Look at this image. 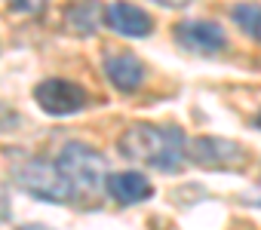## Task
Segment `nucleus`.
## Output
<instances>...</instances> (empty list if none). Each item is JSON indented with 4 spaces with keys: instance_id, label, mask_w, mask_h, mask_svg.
<instances>
[{
    "instance_id": "f257e3e1",
    "label": "nucleus",
    "mask_w": 261,
    "mask_h": 230,
    "mask_svg": "<svg viewBox=\"0 0 261 230\" xmlns=\"http://www.w3.org/2000/svg\"><path fill=\"white\" fill-rule=\"evenodd\" d=\"M120 154L133 163L154 166L160 172H178L185 163L188 138L178 126H154V123H136L129 126L120 141Z\"/></svg>"
},
{
    "instance_id": "f03ea898",
    "label": "nucleus",
    "mask_w": 261,
    "mask_h": 230,
    "mask_svg": "<svg viewBox=\"0 0 261 230\" xmlns=\"http://www.w3.org/2000/svg\"><path fill=\"white\" fill-rule=\"evenodd\" d=\"M56 169L68 181V187L74 190V196H92V193H98L105 187V178H108V160L95 148H89L83 141H68L59 151Z\"/></svg>"
},
{
    "instance_id": "7ed1b4c3",
    "label": "nucleus",
    "mask_w": 261,
    "mask_h": 230,
    "mask_svg": "<svg viewBox=\"0 0 261 230\" xmlns=\"http://www.w3.org/2000/svg\"><path fill=\"white\" fill-rule=\"evenodd\" d=\"M13 181L28 196L43 199V203H68V199H74V190L68 187V181L62 178L56 163H49L43 157H28L19 166H13Z\"/></svg>"
},
{
    "instance_id": "20e7f679",
    "label": "nucleus",
    "mask_w": 261,
    "mask_h": 230,
    "mask_svg": "<svg viewBox=\"0 0 261 230\" xmlns=\"http://www.w3.org/2000/svg\"><path fill=\"white\" fill-rule=\"evenodd\" d=\"M34 101H37L40 110L49 113V117H71V113L86 107V92H83V86H77L71 80L53 77V80L37 83Z\"/></svg>"
},
{
    "instance_id": "39448f33",
    "label": "nucleus",
    "mask_w": 261,
    "mask_h": 230,
    "mask_svg": "<svg viewBox=\"0 0 261 230\" xmlns=\"http://www.w3.org/2000/svg\"><path fill=\"white\" fill-rule=\"evenodd\" d=\"M175 40L181 49L197 55H218L227 49V34L218 22L209 19H185L175 25Z\"/></svg>"
},
{
    "instance_id": "423d86ee",
    "label": "nucleus",
    "mask_w": 261,
    "mask_h": 230,
    "mask_svg": "<svg viewBox=\"0 0 261 230\" xmlns=\"http://www.w3.org/2000/svg\"><path fill=\"white\" fill-rule=\"evenodd\" d=\"M185 157L194 160L200 169H240L246 151L230 138H194L185 148Z\"/></svg>"
},
{
    "instance_id": "0eeeda50",
    "label": "nucleus",
    "mask_w": 261,
    "mask_h": 230,
    "mask_svg": "<svg viewBox=\"0 0 261 230\" xmlns=\"http://www.w3.org/2000/svg\"><path fill=\"white\" fill-rule=\"evenodd\" d=\"M101 22L111 31L123 34V37H148L154 31V19L145 10H139L133 4H123V0H117V4H111L105 10V19Z\"/></svg>"
},
{
    "instance_id": "6e6552de",
    "label": "nucleus",
    "mask_w": 261,
    "mask_h": 230,
    "mask_svg": "<svg viewBox=\"0 0 261 230\" xmlns=\"http://www.w3.org/2000/svg\"><path fill=\"white\" fill-rule=\"evenodd\" d=\"M101 68L120 92H136L145 80V62L133 52H108Z\"/></svg>"
},
{
    "instance_id": "1a4fd4ad",
    "label": "nucleus",
    "mask_w": 261,
    "mask_h": 230,
    "mask_svg": "<svg viewBox=\"0 0 261 230\" xmlns=\"http://www.w3.org/2000/svg\"><path fill=\"white\" fill-rule=\"evenodd\" d=\"M105 190H108L111 199L120 203V206L145 203V199H151V193H154L151 181H148L142 172H117V175H108V178H105Z\"/></svg>"
},
{
    "instance_id": "9d476101",
    "label": "nucleus",
    "mask_w": 261,
    "mask_h": 230,
    "mask_svg": "<svg viewBox=\"0 0 261 230\" xmlns=\"http://www.w3.org/2000/svg\"><path fill=\"white\" fill-rule=\"evenodd\" d=\"M101 19H105V7L98 4V0H77V4H71V7L65 10V25H68V31H74V34H80V37L95 34L98 25H101Z\"/></svg>"
},
{
    "instance_id": "9b49d317",
    "label": "nucleus",
    "mask_w": 261,
    "mask_h": 230,
    "mask_svg": "<svg viewBox=\"0 0 261 230\" xmlns=\"http://www.w3.org/2000/svg\"><path fill=\"white\" fill-rule=\"evenodd\" d=\"M230 19L243 28V34L261 43V4H237L230 10Z\"/></svg>"
},
{
    "instance_id": "f8f14e48",
    "label": "nucleus",
    "mask_w": 261,
    "mask_h": 230,
    "mask_svg": "<svg viewBox=\"0 0 261 230\" xmlns=\"http://www.w3.org/2000/svg\"><path fill=\"white\" fill-rule=\"evenodd\" d=\"M22 123V117L7 104V101H0V132H10V129H16Z\"/></svg>"
},
{
    "instance_id": "ddd939ff",
    "label": "nucleus",
    "mask_w": 261,
    "mask_h": 230,
    "mask_svg": "<svg viewBox=\"0 0 261 230\" xmlns=\"http://www.w3.org/2000/svg\"><path fill=\"white\" fill-rule=\"evenodd\" d=\"M46 4H49V0H10V7L16 13H40Z\"/></svg>"
},
{
    "instance_id": "4468645a",
    "label": "nucleus",
    "mask_w": 261,
    "mask_h": 230,
    "mask_svg": "<svg viewBox=\"0 0 261 230\" xmlns=\"http://www.w3.org/2000/svg\"><path fill=\"white\" fill-rule=\"evenodd\" d=\"M243 203H249V206H261V184H258L249 196H243Z\"/></svg>"
},
{
    "instance_id": "2eb2a0df",
    "label": "nucleus",
    "mask_w": 261,
    "mask_h": 230,
    "mask_svg": "<svg viewBox=\"0 0 261 230\" xmlns=\"http://www.w3.org/2000/svg\"><path fill=\"white\" fill-rule=\"evenodd\" d=\"M154 4H160V7H185V4H191V0H154Z\"/></svg>"
},
{
    "instance_id": "dca6fc26",
    "label": "nucleus",
    "mask_w": 261,
    "mask_h": 230,
    "mask_svg": "<svg viewBox=\"0 0 261 230\" xmlns=\"http://www.w3.org/2000/svg\"><path fill=\"white\" fill-rule=\"evenodd\" d=\"M19 230H53V227H46V224H22Z\"/></svg>"
},
{
    "instance_id": "f3484780",
    "label": "nucleus",
    "mask_w": 261,
    "mask_h": 230,
    "mask_svg": "<svg viewBox=\"0 0 261 230\" xmlns=\"http://www.w3.org/2000/svg\"><path fill=\"white\" fill-rule=\"evenodd\" d=\"M255 126H258V129H261V113H258V117H255Z\"/></svg>"
}]
</instances>
